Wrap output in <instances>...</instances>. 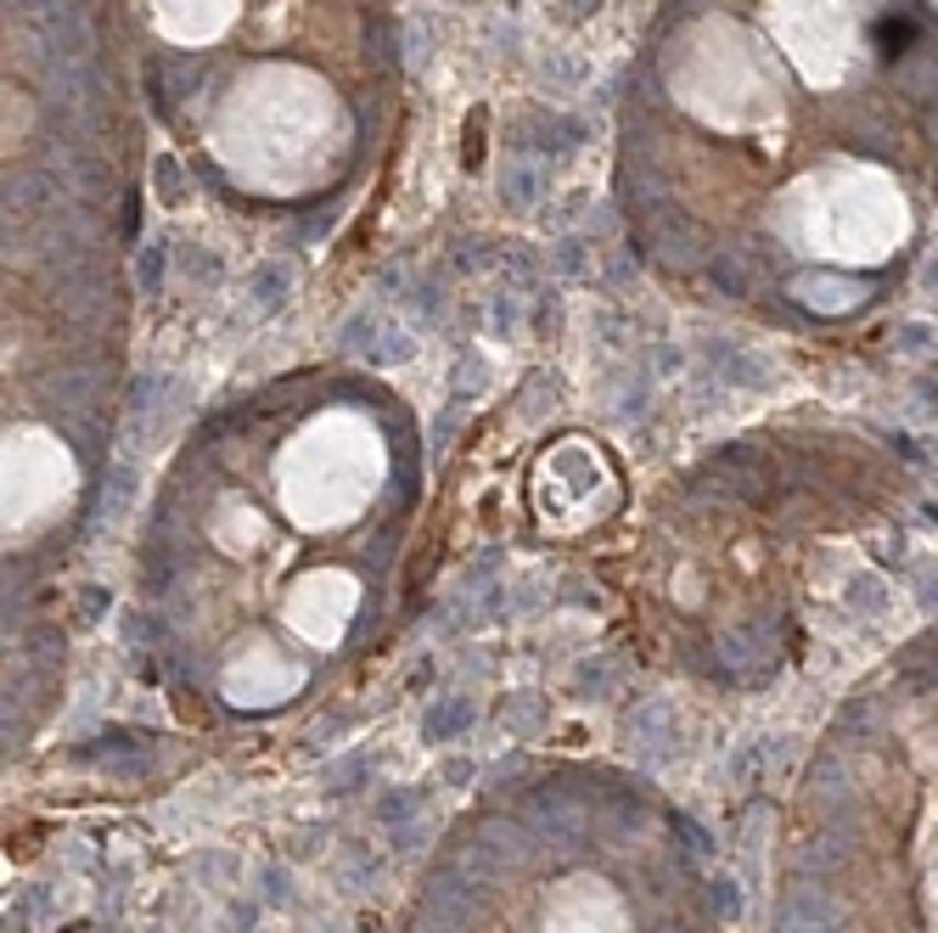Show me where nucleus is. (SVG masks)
Instances as JSON below:
<instances>
[{
	"mask_svg": "<svg viewBox=\"0 0 938 933\" xmlns=\"http://www.w3.org/2000/svg\"><path fill=\"white\" fill-rule=\"evenodd\" d=\"M427 433L393 382L299 366L214 400L135 534V597L197 703L287 709L405 608Z\"/></svg>",
	"mask_w": 938,
	"mask_h": 933,
	"instance_id": "f257e3e1",
	"label": "nucleus"
}]
</instances>
